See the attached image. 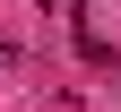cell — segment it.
<instances>
[{"instance_id": "6da1fadb", "label": "cell", "mask_w": 121, "mask_h": 112, "mask_svg": "<svg viewBox=\"0 0 121 112\" xmlns=\"http://www.w3.org/2000/svg\"><path fill=\"white\" fill-rule=\"evenodd\" d=\"M9 60H17V52H9V43H0V69H9Z\"/></svg>"}]
</instances>
